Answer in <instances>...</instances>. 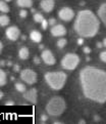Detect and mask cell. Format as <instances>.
<instances>
[{
  "label": "cell",
  "instance_id": "obj_11",
  "mask_svg": "<svg viewBox=\"0 0 106 124\" xmlns=\"http://www.w3.org/2000/svg\"><path fill=\"white\" fill-rule=\"evenodd\" d=\"M24 99L26 101H30L32 104H36L37 103V100H38V91L36 88H31L29 90H26L24 92Z\"/></svg>",
  "mask_w": 106,
  "mask_h": 124
},
{
  "label": "cell",
  "instance_id": "obj_33",
  "mask_svg": "<svg viewBox=\"0 0 106 124\" xmlns=\"http://www.w3.org/2000/svg\"><path fill=\"white\" fill-rule=\"evenodd\" d=\"M97 47H98V48H101V47H103L102 43H100V42H97Z\"/></svg>",
  "mask_w": 106,
  "mask_h": 124
},
{
  "label": "cell",
  "instance_id": "obj_18",
  "mask_svg": "<svg viewBox=\"0 0 106 124\" xmlns=\"http://www.w3.org/2000/svg\"><path fill=\"white\" fill-rule=\"evenodd\" d=\"M9 10H10V8L8 6L7 2L0 0V11L4 12V14H7V12H9Z\"/></svg>",
  "mask_w": 106,
  "mask_h": 124
},
{
  "label": "cell",
  "instance_id": "obj_1",
  "mask_svg": "<svg viewBox=\"0 0 106 124\" xmlns=\"http://www.w3.org/2000/svg\"><path fill=\"white\" fill-rule=\"evenodd\" d=\"M80 84L87 99L99 104L106 101V72L103 69L84 67L80 72Z\"/></svg>",
  "mask_w": 106,
  "mask_h": 124
},
{
  "label": "cell",
  "instance_id": "obj_22",
  "mask_svg": "<svg viewBox=\"0 0 106 124\" xmlns=\"http://www.w3.org/2000/svg\"><path fill=\"white\" fill-rule=\"evenodd\" d=\"M43 20H44V16L42 14H40V12H36V14L34 15V21L36 22V23H41Z\"/></svg>",
  "mask_w": 106,
  "mask_h": 124
},
{
  "label": "cell",
  "instance_id": "obj_27",
  "mask_svg": "<svg viewBox=\"0 0 106 124\" xmlns=\"http://www.w3.org/2000/svg\"><path fill=\"white\" fill-rule=\"evenodd\" d=\"M56 24V21H55V19H50L49 21H48V25H50V26H54Z\"/></svg>",
  "mask_w": 106,
  "mask_h": 124
},
{
  "label": "cell",
  "instance_id": "obj_4",
  "mask_svg": "<svg viewBox=\"0 0 106 124\" xmlns=\"http://www.w3.org/2000/svg\"><path fill=\"white\" fill-rule=\"evenodd\" d=\"M66 110V103L63 97L54 96L48 101L46 105V112L52 117H58Z\"/></svg>",
  "mask_w": 106,
  "mask_h": 124
},
{
  "label": "cell",
  "instance_id": "obj_37",
  "mask_svg": "<svg viewBox=\"0 0 106 124\" xmlns=\"http://www.w3.org/2000/svg\"><path fill=\"white\" fill-rule=\"evenodd\" d=\"M99 119H100L99 117H97V116H95V120H96V121H99Z\"/></svg>",
  "mask_w": 106,
  "mask_h": 124
},
{
  "label": "cell",
  "instance_id": "obj_26",
  "mask_svg": "<svg viewBox=\"0 0 106 124\" xmlns=\"http://www.w3.org/2000/svg\"><path fill=\"white\" fill-rule=\"evenodd\" d=\"M83 50H84V52H85V54H89L90 52L92 51L91 48H90V47H88V46H85V47H84V48H83Z\"/></svg>",
  "mask_w": 106,
  "mask_h": 124
},
{
  "label": "cell",
  "instance_id": "obj_31",
  "mask_svg": "<svg viewBox=\"0 0 106 124\" xmlns=\"http://www.w3.org/2000/svg\"><path fill=\"white\" fill-rule=\"evenodd\" d=\"M13 71H14V72H19L20 71V66H14V67H13Z\"/></svg>",
  "mask_w": 106,
  "mask_h": 124
},
{
  "label": "cell",
  "instance_id": "obj_15",
  "mask_svg": "<svg viewBox=\"0 0 106 124\" xmlns=\"http://www.w3.org/2000/svg\"><path fill=\"white\" fill-rule=\"evenodd\" d=\"M19 56L20 60H28L30 57V50L28 47H21L20 49L19 50Z\"/></svg>",
  "mask_w": 106,
  "mask_h": 124
},
{
  "label": "cell",
  "instance_id": "obj_30",
  "mask_svg": "<svg viewBox=\"0 0 106 124\" xmlns=\"http://www.w3.org/2000/svg\"><path fill=\"white\" fill-rule=\"evenodd\" d=\"M5 105L6 106H13V105H14V103H13L12 101H7L6 103H5Z\"/></svg>",
  "mask_w": 106,
  "mask_h": 124
},
{
  "label": "cell",
  "instance_id": "obj_34",
  "mask_svg": "<svg viewBox=\"0 0 106 124\" xmlns=\"http://www.w3.org/2000/svg\"><path fill=\"white\" fill-rule=\"evenodd\" d=\"M34 61H35V64H39V63H40V60L38 59V57H35Z\"/></svg>",
  "mask_w": 106,
  "mask_h": 124
},
{
  "label": "cell",
  "instance_id": "obj_5",
  "mask_svg": "<svg viewBox=\"0 0 106 124\" xmlns=\"http://www.w3.org/2000/svg\"><path fill=\"white\" fill-rule=\"evenodd\" d=\"M80 56L76 54H67L61 60V67L64 70L73 71L76 69L80 64Z\"/></svg>",
  "mask_w": 106,
  "mask_h": 124
},
{
  "label": "cell",
  "instance_id": "obj_35",
  "mask_svg": "<svg viewBox=\"0 0 106 124\" xmlns=\"http://www.w3.org/2000/svg\"><path fill=\"white\" fill-rule=\"evenodd\" d=\"M102 45L105 47L106 46V39H103V42H102Z\"/></svg>",
  "mask_w": 106,
  "mask_h": 124
},
{
  "label": "cell",
  "instance_id": "obj_9",
  "mask_svg": "<svg viewBox=\"0 0 106 124\" xmlns=\"http://www.w3.org/2000/svg\"><path fill=\"white\" fill-rule=\"evenodd\" d=\"M41 59L47 66H53L56 63V59L52 51L49 49H44L41 54Z\"/></svg>",
  "mask_w": 106,
  "mask_h": 124
},
{
  "label": "cell",
  "instance_id": "obj_14",
  "mask_svg": "<svg viewBox=\"0 0 106 124\" xmlns=\"http://www.w3.org/2000/svg\"><path fill=\"white\" fill-rule=\"evenodd\" d=\"M30 38H31V40H32L33 42H36V43H39V42H41L42 41V34L39 32V31L37 30H34L32 31V32L30 33Z\"/></svg>",
  "mask_w": 106,
  "mask_h": 124
},
{
  "label": "cell",
  "instance_id": "obj_21",
  "mask_svg": "<svg viewBox=\"0 0 106 124\" xmlns=\"http://www.w3.org/2000/svg\"><path fill=\"white\" fill-rule=\"evenodd\" d=\"M14 86H15V89L17 91H20V92H25L26 90L25 84H23V83H15Z\"/></svg>",
  "mask_w": 106,
  "mask_h": 124
},
{
  "label": "cell",
  "instance_id": "obj_36",
  "mask_svg": "<svg viewBox=\"0 0 106 124\" xmlns=\"http://www.w3.org/2000/svg\"><path fill=\"white\" fill-rule=\"evenodd\" d=\"M3 95H4V94H3V92H2L1 90H0V100H1L2 97H3Z\"/></svg>",
  "mask_w": 106,
  "mask_h": 124
},
{
  "label": "cell",
  "instance_id": "obj_19",
  "mask_svg": "<svg viewBox=\"0 0 106 124\" xmlns=\"http://www.w3.org/2000/svg\"><path fill=\"white\" fill-rule=\"evenodd\" d=\"M7 82V76L6 73L3 70L0 69V86H4Z\"/></svg>",
  "mask_w": 106,
  "mask_h": 124
},
{
  "label": "cell",
  "instance_id": "obj_13",
  "mask_svg": "<svg viewBox=\"0 0 106 124\" xmlns=\"http://www.w3.org/2000/svg\"><path fill=\"white\" fill-rule=\"evenodd\" d=\"M98 16L101 22L106 25V3H102L98 9Z\"/></svg>",
  "mask_w": 106,
  "mask_h": 124
},
{
  "label": "cell",
  "instance_id": "obj_16",
  "mask_svg": "<svg viewBox=\"0 0 106 124\" xmlns=\"http://www.w3.org/2000/svg\"><path fill=\"white\" fill-rule=\"evenodd\" d=\"M16 4L21 8H30L33 5V0H16Z\"/></svg>",
  "mask_w": 106,
  "mask_h": 124
},
{
  "label": "cell",
  "instance_id": "obj_3",
  "mask_svg": "<svg viewBox=\"0 0 106 124\" xmlns=\"http://www.w3.org/2000/svg\"><path fill=\"white\" fill-rule=\"evenodd\" d=\"M44 78H45V81L50 88H52L53 90H60L65 85L66 80H67V75L62 71L47 72Z\"/></svg>",
  "mask_w": 106,
  "mask_h": 124
},
{
  "label": "cell",
  "instance_id": "obj_28",
  "mask_svg": "<svg viewBox=\"0 0 106 124\" xmlns=\"http://www.w3.org/2000/svg\"><path fill=\"white\" fill-rule=\"evenodd\" d=\"M47 119H48V116H47V115H42V116H41V120H42L43 122H46V121H47Z\"/></svg>",
  "mask_w": 106,
  "mask_h": 124
},
{
  "label": "cell",
  "instance_id": "obj_6",
  "mask_svg": "<svg viewBox=\"0 0 106 124\" xmlns=\"http://www.w3.org/2000/svg\"><path fill=\"white\" fill-rule=\"evenodd\" d=\"M20 76V79L25 83L30 84V85H33V84H35L38 80L37 73L35 72V71H33L32 69H29V68H26V69L21 71Z\"/></svg>",
  "mask_w": 106,
  "mask_h": 124
},
{
  "label": "cell",
  "instance_id": "obj_20",
  "mask_svg": "<svg viewBox=\"0 0 106 124\" xmlns=\"http://www.w3.org/2000/svg\"><path fill=\"white\" fill-rule=\"evenodd\" d=\"M56 44H57V47L58 48H63L66 44H67V40H66L65 38H60Z\"/></svg>",
  "mask_w": 106,
  "mask_h": 124
},
{
  "label": "cell",
  "instance_id": "obj_10",
  "mask_svg": "<svg viewBox=\"0 0 106 124\" xmlns=\"http://www.w3.org/2000/svg\"><path fill=\"white\" fill-rule=\"evenodd\" d=\"M50 32L52 34V36H54V37H63L66 35V29L63 25L55 24L54 26L51 27Z\"/></svg>",
  "mask_w": 106,
  "mask_h": 124
},
{
  "label": "cell",
  "instance_id": "obj_12",
  "mask_svg": "<svg viewBox=\"0 0 106 124\" xmlns=\"http://www.w3.org/2000/svg\"><path fill=\"white\" fill-rule=\"evenodd\" d=\"M55 7L54 0H42L40 2V8L45 12H51Z\"/></svg>",
  "mask_w": 106,
  "mask_h": 124
},
{
  "label": "cell",
  "instance_id": "obj_7",
  "mask_svg": "<svg viewBox=\"0 0 106 124\" xmlns=\"http://www.w3.org/2000/svg\"><path fill=\"white\" fill-rule=\"evenodd\" d=\"M6 38L10 41H16L20 37V30L16 26H10L5 31Z\"/></svg>",
  "mask_w": 106,
  "mask_h": 124
},
{
  "label": "cell",
  "instance_id": "obj_23",
  "mask_svg": "<svg viewBox=\"0 0 106 124\" xmlns=\"http://www.w3.org/2000/svg\"><path fill=\"white\" fill-rule=\"evenodd\" d=\"M100 60L103 62V63H106V51H101L100 52Z\"/></svg>",
  "mask_w": 106,
  "mask_h": 124
},
{
  "label": "cell",
  "instance_id": "obj_2",
  "mask_svg": "<svg viewBox=\"0 0 106 124\" xmlns=\"http://www.w3.org/2000/svg\"><path fill=\"white\" fill-rule=\"evenodd\" d=\"M73 29L80 37L92 38L99 32L100 22L92 10L84 9L78 12Z\"/></svg>",
  "mask_w": 106,
  "mask_h": 124
},
{
  "label": "cell",
  "instance_id": "obj_38",
  "mask_svg": "<svg viewBox=\"0 0 106 124\" xmlns=\"http://www.w3.org/2000/svg\"><path fill=\"white\" fill-rule=\"evenodd\" d=\"M4 1H5V2H10L11 0H4Z\"/></svg>",
  "mask_w": 106,
  "mask_h": 124
},
{
  "label": "cell",
  "instance_id": "obj_24",
  "mask_svg": "<svg viewBox=\"0 0 106 124\" xmlns=\"http://www.w3.org/2000/svg\"><path fill=\"white\" fill-rule=\"evenodd\" d=\"M20 16L21 17V19H25V17L28 16V11H26V9H21L20 11Z\"/></svg>",
  "mask_w": 106,
  "mask_h": 124
},
{
  "label": "cell",
  "instance_id": "obj_8",
  "mask_svg": "<svg viewBox=\"0 0 106 124\" xmlns=\"http://www.w3.org/2000/svg\"><path fill=\"white\" fill-rule=\"evenodd\" d=\"M58 16H59V19L63 22H70L73 19L74 12L70 7H62L58 11Z\"/></svg>",
  "mask_w": 106,
  "mask_h": 124
},
{
  "label": "cell",
  "instance_id": "obj_17",
  "mask_svg": "<svg viewBox=\"0 0 106 124\" xmlns=\"http://www.w3.org/2000/svg\"><path fill=\"white\" fill-rule=\"evenodd\" d=\"M9 23H10L9 16H7L6 15L0 16V26H2V27H5V26H7Z\"/></svg>",
  "mask_w": 106,
  "mask_h": 124
},
{
  "label": "cell",
  "instance_id": "obj_32",
  "mask_svg": "<svg viewBox=\"0 0 106 124\" xmlns=\"http://www.w3.org/2000/svg\"><path fill=\"white\" fill-rule=\"evenodd\" d=\"M2 49H3V44H2L1 41H0V54L2 52Z\"/></svg>",
  "mask_w": 106,
  "mask_h": 124
},
{
  "label": "cell",
  "instance_id": "obj_29",
  "mask_svg": "<svg viewBox=\"0 0 106 124\" xmlns=\"http://www.w3.org/2000/svg\"><path fill=\"white\" fill-rule=\"evenodd\" d=\"M83 43H84V39H83L82 37H80V38L78 39V44H79V45H82Z\"/></svg>",
  "mask_w": 106,
  "mask_h": 124
},
{
  "label": "cell",
  "instance_id": "obj_25",
  "mask_svg": "<svg viewBox=\"0 0 106 124\" xmlns=\"http://www.w3.org/2000/svg\"><path fill=\"white\" fill-rule=\"evenodd\" d=\"M40 24L42 25V28H43L44 30H46V29H47V27H48V21H47V20L44 19V20H43Z\"/></svg>",
  "mask_w": 106,
  "mask_h": 124
}]
</instances>
